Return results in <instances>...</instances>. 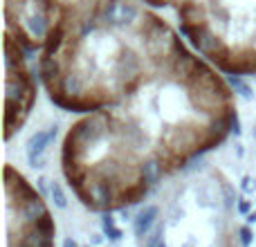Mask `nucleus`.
I'll return each mask as SVG.
<instances>
[{
	"label": "nucleus",
	"mask_w": 256,
	"mask_h": 247,
	"mask_svg": "<svg viewBox=\"0 0 256 247\" xmlns=\"http://www.w3.org/2000/svg\"><path fill=\"white\" fill-rule=\"evenodd\" d=\"M238 108L222 72L189 43L120 106L86 112L61 142V173L92 212L142 202L234 132Z\"/></svg>",
	"instance_id": "f257e3e1"
},
{
	"label": "nucleus",
	"mask_w": 256,
	"mask_h": 247,
	"mask_svg": "<svg viewBox=\"0 0 256 247\" xmlns=\"http://www.w3.org/2000/svg\"><path fill=\"white\" fill-rule=\"evenodd\" d=\"M186 45L142 0H110L36 54L48 99L86 115L120 106Z\"/></svg>",
	"instance_id": "f03ea898"
},
{
	"label": "nucleus",
	"mask_w": 256,
	"mask_h": 247,
	"mask_svg": "<svg viewBox=\"0 0 256 247\" xmlns=\"http://www.w3.org/2000/svg\"><path fill=\"white\" fill-rule=\"evenodd\" d=\"M186 43L222 74L256 76V0H180Z\"/></svg>",
	"instance_id": "7ed1b4c3"
},
{
	"label": "nucleus",
	"mask_w": 256,
	"mask_h": 247,
	"mask_svg": "<svg viewBox=\"0 0 256 247\" xmlns=\"http://www.w3.org/2000/svg\"><path fill=\"white\" fill-rule=\"evenodd\" d=\"M110 0H4V34L38 54L50 40L86 20Z\"/></svg>",
	"instance_id": "20e7f679"
},
{
	"label": "nucleus",
	"mask_w": 256,
	"mask_h": 247,
	"mask_svg": "<svg viewBox=\"0 0 256 247\" xmlns=\"http://www.w3.org/2000/svg\"><path fill=\"white\" fill-rule=\"evenodd\" d=\"M9 247H54V222L40 194L12 164L4 166Z\"/></svg>",
	"instance_id": "39448f33"
},
{
	"label": "nucleus",
	"mask_w": 256,
	"mask_h": 247,
	"mask_svg": "<svg viewBox=\"0 0 256 247\" xmlns=\"http://www.w3.org/2000/svg\"><path fill=\"white\" fill-rule=\"evenodd\" d=\"M36 76L25 48L4 34V140H12L30 117L36 102Z\"/></svg>",
	"instance_id": "423d86ee"
},
{
	"label": "nucleus",
	"mask_w": 256,
	"mask_h": 247,
	"mask_svg": "<svg viewBox=\"0 0 256 247\" xmlns=\"http://www.w3.org/2000/svg\"><path fill=\"white\" fill-rule=\"evenodd\" d=\"M142 2L150 4V7H173V9H176L180 0H142Z\"/></svg>",
	"instance_id": "0eeeda50"
}]
</instances>
